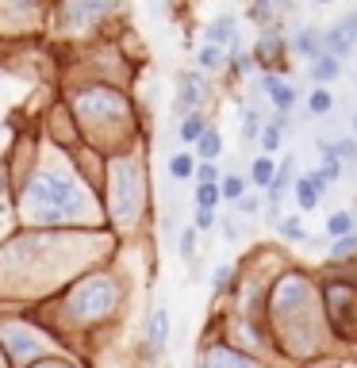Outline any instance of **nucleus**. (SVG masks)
<instances>
[{"label":"nucleus","instance_id":"4468645a","mask_svg":"<svg viewBox=\"0 0 357 368\" xmlns=\"http://www.w3.org/2000/svg\"><path fill=\"white\" fill-rule=\"evenodd\" d=\"M327 234L334 238V242H338V238H349V234H357V215L354 211H334L327 219Z\"/></svg>","mask_w":357,"mask_h":368},{"label":"nucleus","instance_id":"f704fd0d","mask_svg":"<svg viewBox=\"0 0 357 368\" xmlns=\"http://www.w3.org/2000/svg\"><path fill=\"white\" fill-rule=\"evenodd\" d=\"M196 231H212V226H215V211H196Z\"/></svg>","mask_w":357,"mask_h":368},{"label":"nucleus","instance_id":"2f4dec72","mask_svg":"<svg viewBox=\"0 0 357 368\" xmlns=\"http://www.w3.org/2000/svg\"><path fill=\"white\" fill-rule=\"evenodd\" d=\"M273 16H277V8H269V4H254V8H250V20L254 23H269Z\"/></svg>","mask_w":357,"mask_h":368},{"label":"nucleus","instance_id":"0eeeda50","mask_svg":"<svg viewBox=\"0 0 357 368\" xmlns=\"http://www.w3.org/2000/svg\"><path fill=\"white\" fill-rule=\"evenodd\" d=\"M196 368H254V357H246V353H238L231 345H215Z\"/></svg>","mask_w":357,"mask_h":368},{"label":"nucleus","instance_id":"5701e85b","mask_svg":"<svg viewBox=\"0 0 357 368\" xmlns=\"http://www.w3.org/2000/svg\"><path fill=\"white\" fill-rule=\"evenodd\" d=\"M308 107H311V116H327L330 107H334V96H330L327 88H315L308 96Z\"/></svg>","mask_w":357,"mask_h":368},{"label":"nucleus","instance_id":"f3484780","mask_svg":"<svg viewBox=\"0 0 357 368\" xmlns=\"http://www.w3.org/2000/svg\"><path fill=\"white\" fill-rule=\"evenodd\" d=\"M323 154L338 157V161H357V142H354V138H338V142H323Z\"/></svg>","mask_w":357,"mask_h":368},{"label":"nucleus","instance_id":"6ab92c4d","mask_svg":"<svg viewBox=\"0 0 357 368\" xmlns=\"http://www.w3.org/2000/svg\"><path fill=\"white\" fill-rule=\"evenodd\" d=\"M223 62H227V50H219V47H208V42H204V47L196 50V66L200 69H219Z\"/></svg>","mask_w":357,"mask_h":368},{"label":"nucleus","instance_id":"20e7f679","mask_svg":"<svg viewBox=\"0 0 357 368\" xmlns=\"http://www.w3.org/2000/svg\"><path fill=\"white\" fill-rule=\"evenodd\" d=\"M323 192H327V181H323V173H304L296 181V204H299V211H315L319 207V200H323Z\"/></svg>","mask_w":357,"mask_h":368},{"label":"nucleus","instance_id":"cd10ccee","mask_svg":"<svg viewBox=\"0 0 357 368\" xmlns=\"http://www.w3.org/2000/svg\"><path fill=\"white\" fill-rule=\"evenodd\" d=\"M231 284H234V269L231 265H219V269L212 272V288L223 291V288H231Z\"/></svg>","mask_w":357,"mask_h":368},{"label":"nucleus","instance_id":"c9c22d12","mask_svg":"<svg viewBox=\"0 0 357 368\" xmlns=\"http://www.w3.org/2000/svg\"><path fill=\"white\" fill-rule=\"evenodd\" d=\"M250 54H238V58H234V69H238V73H250Z\"/></svg>","mask_w":357,"mask_h":368},{"label":"nucleus","instance_id":"393cba45","mask_svg":"<svg viewBox=\"0 0 357 368\" xmlns=\"http://www.w3.org/2000/svg\"><path fill=\"white\" fill-rule=\"evenodd\" d=\"M219 192H223V200H242V196H246V181H242L238 173H231L219 184Z\"/></svg>","mask_w":357,"mask_h":368},{"label":"nucleus","instance_id":"bb28decb","mask_svg":"<svg viewBox=\"0 0 357 368\" xmlns=\"http://www.w3.org/2000/svg\"><path fill=\"white\" fill-rule=\"evenodd\" d=\"M354 253H357V234H349V238H338L334 242L330 257H334V261H346V257H354Z\"/></svg>","mask_w":357,"mask_h":368},{"label":"nucleus","instance_id":"6e6552de","mask_svg":"<svg viewBox=\"0 0 357 368\" xmlns=\"http://www.w3.org/2000/svg\"><path fill=\"white\" fill-rule=\"evenodd\" d=\"M4 345H8V357L12 365H23L27 357H35L42 349L39 338H31V334H23V330H8V338H4Z\"/></svg>","mask_w":357,"mask_h":368},{"label":"nucleus","instance_id":"423d86ee","mask_svg":"<svg viewBox=\"0 0 357 368\" xmlns=\"http://www.w3.org/2000/svg\"><path fill=\"white\" fill-rule=\"evenodd\" d=\"M204 92H208L204 77H196V73H181V100H177V111H184V116H193V111H200Z\"/></svg>","mask_w":357,"mask_h":368},{"label":"nucleus","instance_id":"dca6fc26","mask_svg":"<svg viewBox=\"0 0 357 368\" xmlns=\"http://www.w3.org/2000/svg\"><path fill=\"white\" fill-rule=\"evenodd\" d=\"M208 131H212V127H208L204 111H193V116H184V123H181V138H184V142H200Z\"/></svg>","mask_w":357,"mask_h":368},{"label":"nucleus","instance_id":"a878e982","mask_svg":"<svg viewBox=\"0 0 357 368\" xmlns=\"http://www.w3.org/2000/svg\"><path fill=\"white\" fill-rule=\"evenodd\" d=\"M219 184H212V188H196V204H200V211H215V204H219Z\"/></svg>","mask_w":357,"mask_h":368},{"label":"nucleus","instance_id":"c85d7f7f","mask_svg":"<svg viewBox=\"0 0 357 368\" xmlns=\"http://www.w3.org/2000/svg\"><path fill=\"white\" fill-rule=\"evenodd\" d=\"M258 142H261V150H265V154H273V150L280 146V131H277V127H265Z\"/></svg>","mask_w":357,"mask_h":368},{"label":"nucleus","instance_id":"1a4fd4ad","mask_svg":"<svg viewBox=\"0 0 357 368\" xmlns=\"http://www.w3.org/2000/svg\"><path fill=\"white\" fill-rule=\"evenodd\" d=\"M165 341H169V311H154L150 315V330H146V345L150 353H165Z\"/></svg>","mask_w":357,"mask_h":368},{"label":"nucleus","instance_id":"f8f14e48","mask_svg":"<svg viewBox=\"0 0 357 368\" xmlns=\"http://www.w3.org/2000/svg\"><path fill=\"white\" fill-rule=\"evenodd\" d=\"M204 35H208V47H219V50L231 47V42H234V20H231V16H219V20L208 23Z\"/></svg>","mask_w":357,"mask_h":368},{"label":"nucleus","instance_id":"c756f323","mask_svg":"<svg viewBox=\"0 0 357 368\" xmlns=\"http://www.w3.org/2000/svg\"><path fill=\"white\" fill-rule=\"evenodd\" d=\"M193 250H196V226H184V234H181V257L184 261H193Z\"/></svg>","mask_w":357,"mask_h":368},{"label":"nucleus","instance_id":"9b49d317","mask_svg":"<svg viewBox=\"0 0 357 368\" xmlns=\"http://www.w3.org/2000/svg\"><path fill=\"white\" fill-rule=\"evenodd\" d=\"M311 77L319 81V88H323V85H330V81H338V77H342V62H338L334 54H319V58L311 62Z\"/></svg>","mask_w":357,"mask_h":368},{"label":"nucleus","instance_id":"aec40b11","mask_svg":"<svg viewBox=\"0 0 357 368\" xmlns=\"http://www.w3.org/2000/svg\"><path fill=\"white\" fill-rule=\"evenodd\" d=\"M219 150H223V138H219V131H208V135L196 142V154L204 157V161H215L219 157Z\"/></svg>","mask_w":357,"mask_h":368},{"label":"nucleus","instance_id":"f03ea898","mask_svg":"<svg viewBox=\"0 0 357 368\" xmlns=\"http://www.w3.org/2000/svg\"><path fill=\"white\" fill-rule=\"evenodd\" d=\"M116 307V284L112 276H88L85 284L69 291V319L77 322H100L108 311Z\"/></svg>","mask_w":357,"mask_h":368},{"label":"nucleus","instance_id":"b1692460","mask_svg":"<svg viewBox=\"0 0 357 368\" xmlns=\"http://www.w3.org/2000/svg\"><path fill=\"white\" fill-rule=\"evenodd\" d=\"M212 184H223L219 169H215L212 161H200V165H196V188H212Z\"/></svg>","mask_w":357,"mask_h":368},{"label":"nucleus","instance_id":"ddd939ff","mask_svg":"<svg viewBox=\"0 0 357 368\" xmlns=\"http://www.w3.org/2000/svg\"><path fill=\"white\" fill-rule=\"evenodd\" d=\"M296 181H299V176H296V165H292V157H288V161L277 169V181H273V188H269V200H273V204H280V196L288 192V188H296Z\"/></svg>","mask_w":357,"mask_h":368},{"label":"nucleus","instance_id":"72a5a7b5","mask_svg":"<svg viewBox=\"0 0 357 368\" xmlns=\"http://www.w3.org/2000/svg\"><path fill=\"white\" fill-rule=\"evenodd\" d=\"M280 234H284V238H292V242H299V238H304V226H299L296 219H288V223H280Z\"/></svg>","mask_w":357,"mask_h":368},{"label":"nucleus","instance_id":"4be33fe9","mask_svg":"<svg viewBox=\"0 0 357 368\" xmlns=\"http://www.w3.org/2000/svg\"><path fill=\"white\" fill-rule=\"evenodd\" d=\"M261 131H265V127H261V116L254 107H246V111H242V138L254 142V138H261Z\"/></svg>","mask_w":357,"mask_h":368},{"label":"nucleus","instance_id":"412c9836","mask_svg":"<svg viewBox=\"0 0 357 368\" xmlns=\"http://www.w3.org/2000/svg\"><path fill=\"white\" fill-rule=\"evenodd\" d=\"M169 173H173V181H188V176H196V157L193 154H177L173 161H169Z\"/></svg>","mask_w":357,"mask_h":368},{"label":"nucleus","instance_id":"7ed1b4c3","mask_svg":"<svg viewBox=\"0 0 357 368\" xmlns=\"http://www.w3.org/2000/svg\"><path fill=\"white\" fill-rule=\"evenodd\" d=\"M138 169L135 165H119L116 169V188H112V207H116V219H131L138 211Z\"/></svg>","mask_w":357,"mask_h":368},{"label":"nucleus","instance_id":"f257e3e1","mask_svg":"<svg viewBox=\"0 0 357 368\" xmlns=\"http://www.w3.org/2000/svg\"><path fill=\"white\" fill-rule=\"evenodd\" d=\"M23 204L35 219L42 223H58L66 215L81 211V184L66 176L62 169H39L23 188Z\"/></svg>","mask_w":357,"mask_h":368},{"label":"nucleus","instance_id":"473e14b6","mask_svg":"<svg viewBox=\"0 0 357 368\" xmlns=\"http://www.w3.org/2000/svg\"><path fill=\"white\" fill-rule=\"evenodd\" d=\"M238 211L242 215H258L261 211V200H258V196H242V200H238Z\"/></svg>","mask_w":357,"mask_h":368},{"label":"nucleus","instance_id":"2eb2a0df","mask_svg":"<svg viewBox=\"0 0 357 368\" xmlns=\"http://www.w3.org/2000/svg\"><path fill=\"white\" fill-rule=\"evenodd\" d=\"M250 176H254V184L258 188H273V181H277V165H273V157H254V169H250Z\"/></svg>","mask_w":357,"mask_h":368},{"label":"nucleus","instance_id":"39448f33","mask_svg":"<svg viewBox=\"0 0 357 368\" xmlns=\"http://www.w3.org/2000/svg\"><path fill=\"white\" fill-rule=\"evenodd\" d=\"M261 88H269V100H273V107H277V116H288L292 107H296V85L265 73V77H261Z\"/></svg>","mask_w":357,"mask_h":368},{"label":"nucleus","instance_id":"7c9ffc66","mask_svg":"<svg viewBox=\"0 0 357 368\" xmlns=\"http://www.w3.org/2000/svg\"><path fill=\"white\" fill-rule=\"evenodd\" d=\"M319 173H323V181H338L342 176V165H338V157H323V165H319Z\"/></svg>","mask_w":357,"mask_h":368},{"label":"nucleus","instance_id":"e433bc0d","mask_svg":"<svg viewBox=\"0 0 357 368\" xmlns=\"http://www.w3.org/2000/svg\"><path fill=\"white\" fill-rule=\"evenodd\" d=\"M31 368H73V365H66V360H39V365H31Z\"/></svg>","mask_w":357,"mask_h":368},{"label":"nucleus","instance_id":"4c0bfd02","mask_svg":"<svg viewBox=\"0 0 357 368\" xmlns=\"http://www.w3.org/2000/svg\"><path fill=\"white\" fill-rule=\"evenodd\" d=\"M354 135H357V111H354Z\"/></svg>","mask_w":357,"mask_h":368},{"label":"nucleus","instance_id":"9d476101","mask_svg":"<svg viewBox=\"0 0 357 368\" xmlns=\"http://www.w3.org/2000/svg\"><path fill=\"white\" fill-rule=\"evenodd\" d=\"M292 50H296V54H304V58H311V62H315L319 54H327V50H323V39H319V31H315V27H299V31H296V39H292Z\"/></svg>","mask_w":357,"mask_h":368},{"label":"nucleus","instance_id":"a211bd4d","mask_svg":"<svg viewBox=\"0 0 357 368\" xmlns=\"http://www.w3.org/2000/svg\"><path fill=\"white\" fill-rule=\"evenodd\" d=\"M349 47H354V42H349L346 35H338L334 27H330L327 35H323V50H327V54H334L338 62H342V58H346V54H349Z\"/></svg>","mask_w":357,"mask_h":368}]
</instances>
